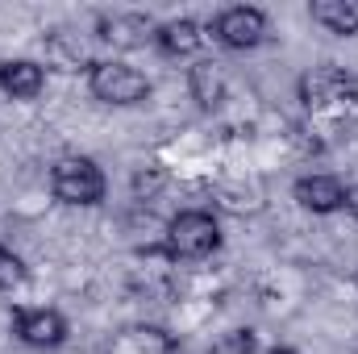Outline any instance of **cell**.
<instances>
[{
    "instance_id": "7c38bea8",
    "label": "cell",
    "mask_w": 358,
    "mask_h": 354,
    "mask_svg": "<svg viewBox=\"0 0 358 354\" xmlns=\"http://www.w3.org/2000/svg\"><path fill=\"white\" fill-rule=\"evenodd\" d=\"M187 88H192V100L200 108L213 113L225 100V71H221V63L217 59H200L196 67H187Z\"/></svg>"
},
{
    "instance_id": "e0dca14e",
    "label": "cell",
    "mask_w": 358,
    "mask_h": 354,
    "mask_svg": "<svg viewBox=\"0 0 358 354\" xmlns=\"http://www.w3.org/2000/svg\"><path fill=\"white\" fill-rule=\"evenodd\" d=\"M271 354H296V351H292V346H275Z\"/></svg>"
},
{
    "instance_id": "8fae6325",
    "label": "cell",
    "mask_w": 358,
    "mask_h": 354,
    "mask_svg": "<svg viewBox=\"0 0 358 354\" xmlns=\"http://www.w3.org/2000/svg\"><path fill=\"white\" fill-rule=\"evenodd\" d=\"M155 42L163 46V55L187 59V55H196V50L204 46V29H200V21H192V17H171V21L159 25Z\"/></svg>"
},
{
    "instance_id": "2e32d148",
    "label": "cell",
    "mask_w": 358,
    "mask_h": 354,
    "mask_svg": "<svg viewBox=\"0 0 358 354\" xmlns=\"http://www.w3.org/2000/svg\"><path fill=\"white\" fill-rule=\"evenodd\" d=\"M255 351V334L250 330H234L221 346H217V354H250Z\"/></svg>"
},
{
    "instance_id": "5bb4252c",
    "label": "cell",
    "mask_w": 358,
    "mask_h": 354,
    "mask_svg": "<svg viewBox=\"0 0 358 354\" xmlns=\"http://www.w3.org/2000/svg\"><path fill=\"white\" fill-rule=\"evenodd\" d=\"M129 183H134V200H142V204H146V200H155V196L167 187V167H159V163H150V167H138Z\"/></svg>"
},
{
    "instance_id": "3957f363",
    "label": "cell",
    "mask_w": 358,
    "mask_h": 354,
    "mask_svg": "<svg viewBox=\"0 0 358 354\" xmlns=\"http://www.w3.org/2000/svg\"><path fill=\"white\" fill-rule=\"evenodd\" d=\"M50 192H55V200H63L71 208H92V204L104 200L108 183H104V171L92 163L88 155H67L50 171Z\"/></svg>"
},
{
    "instance_id": "7a4b0ae2",
    "label": "cell",
    "mask_w": 358,
    "mask_h": 354,
    "mask_svg": "<svg viewBox=\"0 0 358 354\" xmlns=\"http://www.w3.org/2000/svg\"><path fill=\"white\" fill-rule=\"evenodd\" d=\"M217 246H221V221H217V213H208V208H183V213H176L167 221V234H163L167 259L196 263V259H208Z\"/></svg>"
},
{
    "instance_id": "ba28073f",
    "label": "cell",
    "mask_w": 358,
    "mask_h": 354,
    "mask_svg": "<svg viewBox=\"0 0 358 354\" xmlns=\"http://www.w3.org/2000/svg\"><path fill=\"white\" fill-rule=\"evenodd\" d=\"M96 34H100V42H108L113 50H138V46H146V42L159 34V25H155L146 13H113V17H100Z\"/></svg>"
},
{
    "instance_id": "9c48e42d",
    "label": "cell",
    "mask_w": 358,
    "mask_h": 354,
    "mask_svg": "<svg viewBox=\"0 0 358 354\" xmlns=\"http://www.w3.org/2000/svg\"><path fill=\"white\" fill-rule=\"evenodd\" d=\"M42 50H46V67H55V71H92L96 67L88 46L67 29H50L42 38Z\"/></svg>"
},
{
    "instance_id": "6da1fadb",
    "label": "cell",
    "mask_w": 358,
    "mask_h": 354,
    "mask_svg": "<svg viewBox=\"0 0 358 354\" xmlns=\"http://www.w3.org/2000/svg\"><path fill=\"white\" fill-rule=\"evenodd\" d=\"M300 104H304L308 125L321 138H334V134L350 129L358 121V80L346 76L342 67H334V63L313 67L300 80Z\"/></svg>"
},
{
    "instance_id": "ac0fdd59",
    "label": "cell",
    "mask_w": 358,
    "mask_h": 354,
    "mask_svg": "<svg viewBox=\"0 0 358 354\" xmlns=\"http://www.w3.org/2000/svg\"><path fill=\"white\" fill-rule=\"evenodd\" d=\"M355 288H358V275H355Z\"/></svg>"
},
{
    "instance_id": "52a82bcc",
    "label": "cell",
    "mask_w": 358,
    "mask_h": 354,
    "mask_svg": "<svg viewBox=\"0 0 358 354\" xmlns=\"http://www.w3.org/2000/svg\"><path fill=\"white\" fill-rule=\"evenodd\" d=\"M17 338L34 351H59L67 342V317L55 309H25L17 313Z\"/></svg>"
},
{
    "instance_id": "277c9868",
    "label": "cell",
    "mask_w": 358,
    "mask_h": 354,
    "mask_svg": "<svg viewBox=\"0 0 358 354\" xmlns=\"http://www.w3.org/2000/svg\"><path fill=\"white\" fill-rule=\"evenodd\" d=\"M88 88L100 104L125 108V104H142V100L150 96V80H146L138 67H129V63L104 59V63H96L88 71Z\"/></svg>"
},
{
    "instance_id": "5b68a950",
    "label": "cell",
    "mask_w": 358,
    "mask_h": 354,
    "mask_svg": "<svg viewBox=\"0 0 358 354\" xmlns=\"http://www.w3.org/2000/svg\"><path fill=\"white\" fill-rule=\"evenodd\" d=\"M213 29H217L221 46H229V50H255L267 38V13L250 8V4H234V8H225L213 21Z\"/></svg>"
},
{
    "instance_id": "4fadbf2b",
    "label": "cell",
    "mask_w": 358,
    "mask_h": 354,
    "mask_svg": "<svg viewBox=\"0 0 358 354\" xmlns=\"http://www.w3.org/2000/svg\"><path fill=\"white\" fill-rule=\"evenodd\" d=\"M308 17L317 25H325L329 34H338V38L358 34V0H313Z\"/></svg>"
},
{
    "instance_id": "30bf717a",
    "label": "cell",
    "mask_w": 358,
    "mask_h": 354,
    "mask_svg": "<svg viewBox=\"0 0 358 354\" xmlns=\"http://www.w3.org/2000/svg\"><path fill=\"white\" fill-rule=\"evenodd\" d=\"M0 88L8 92L13 100H34L46 88V67L34 63V59H13V63H0Z\"/></svg>"
},
{
    "instance_id": "8992f818",
    "label": "cell",
    "mask_w": 358,
    "mask_h": 354,
    "mask_svg": "<svg viewBox=\"0 0 358 354\" xmlns=\"http://www.w3.org/2000/svg\"><path fill=\"white\" fill-rule=\"evenodd\" d=\"M292 196H296V204H300L304 213H317V217L342 213V208L350 204V187H346L338 176H325V171H317V176H300L296 179V187H292Z\"/></svg>"
},
{
    "instance_id": "9a60e30c",
    "label": "cell",
    "mask_w": 358,
    "mask_h": 354,
    "mask_svg": "<svg viewBox=\"0 0 358 354\" xmlns=\"http://www.w3.org/2000/svg\"><path fill=\"white\" fill-rule=\"evenodd\" d=\"M25 283V263L8 250V246H0V292H13V288H21Z\"/></svg>"
}]
</instances>
